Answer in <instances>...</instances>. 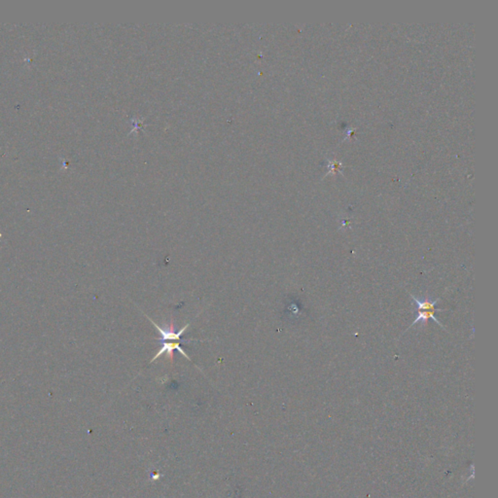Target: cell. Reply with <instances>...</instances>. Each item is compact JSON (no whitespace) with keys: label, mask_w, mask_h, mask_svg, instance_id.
Wrapping results in <instances>:
<instances>
[{"label":"cell","mask_w":498,"mask_h":498,"mask_svg":"<svg viewBox=\"0 0 498 498\" xmlns=\"http://www.w3.org/2000/svg\"><path fill=\"white\" fill-rule=\"evenodd\" d=\"M411 297L412 299L415 301V303L417 304V309H418V314H417V318L414 320V322L411 324V326L407 329L409 330L410 328H412L413 326L417 325L419 322H423L425 323L428 319H433L439 326H441L442 328H445V326L442 324L441 322L437 319L436 317V312H443L445 309H441V308H437L436 307V305L437 303H439V299L437 300H434V301H431V299L429 298H425V299H419V298H417L416 296H414L413 294H411Z\"/></svg>","instance_id":"1"},{"label":"cell","mask_w":498,"mask_h":498,"mask_svg":"<svg viewBox=\"0 0 498 498\" xmlns=\"http://www.w3.org/2000/svg\"><path fill=\"white\" fill-rule=\"evenodd\" d=\"M149 320L151 321V323L157 328L158 330L160 335H161V340H165V341H168V340H180V337H181L182 334H184V332L187 330V328L189 327V324H186L184 327H182L178 332H175L173 330V325L171 324L170 327L169 326H166L165 328L159 326L157 323H155L152 319L149 318Z\"/></svg>","instance_id":"2"},{"label":"cell","mask_w":498,"mask_h":498,"mask_svg":"<svg viewBox=\"0 0 498 498\" xmlns=\"http://www.w3.org/2000/svg\"><path fill=\"white\" fill-rule=\"evenodd\" d=\"M174 350H177V351H179V352L181 353L182 355H183L184 357H186L187 359L191 360V358L188 356V354H187V353L185 352V351L182 349L179 344H175V343H164V344L162 345L161 350H159L158 352H157V354L154 356V358L151 360V362H154L156 359H158L159 357H161V356H162L164 353H166V352H167V353L170 355V358H172V355H173V354H172V351H174Z\"/></svg>","instance_id":"3"}]
</instances>
